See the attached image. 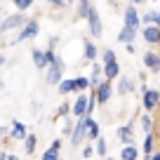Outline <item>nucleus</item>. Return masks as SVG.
<instances>
[{
  "mask_svg": "<svg viewBox=\"0 0 160 160\" xmlns=\"http://www.w3.org/2000/svg\"><path fill=\"white\" fill-rule=\"evenodd\" d=\"M87 120H90V113H85V115H80V122L75 125V130H73V137H71V144L73 146H78L80 141L87 137Z\"/></svg>",
  "mask_w": 160,
  "mask_h": 160,
  "instance_id": "f257e3e1",
  "label": "nucleus"
},
{
  "mask_svg": "<svg viewBox=\"0 0 160 160\" xmlns=\"http://www.w3.org/2000/svg\"><path fill=\"white\" fill-rule=\"evenodd\" d=\"M61 73H64V61L57 59L54 64H50V71H47V82H50V85H59V82H61Z\"/></svg>",
  "mask_w": 160,
  "mask_h": 160,
  "instance_id": "f03ea898",
  "label": "nucleus"
},
{
  "mask_svg": "<svg viewBox=\"0 0 160 160\" xmlns=\"http://www.w3.org/2000/svg\"><path fill=\"white\" fill-rule=\"evenodd\" d=\"M87 21H90V33L94 35V38H99L101 35V21H99V14H97V10L90 5V10H87Z\"/></svg>",
  "mask_w": 160,
  "mask_h": 160,
  "instance_id": "7ed1b4c3",
  "label": "nucleus"
},
{
  "mask_svg": "<svg viewBox=\"0 0 160 160\" xmlns=\"http://www.w3.org/2000/svg\"><path fill=\"white\" fill-rule=\"evenodd\" d=\"M26 17L24 14H12L7 17L5 21H2V26H0V31H12V28H19V26H24Z\"/></svg>",
  "mask_w": 160,
  "mask_h": 160,
  "instance_id": "20e7f679",
  "label": "nucleus"
},
{
  "mask_svg": "<svg viewBox=\"0 0 160 160\" xmlns=\"http://www.w3.org/2000/svg\"><path fill=\"white\" fill-rule=\"evenodd\" d=\"M38 31H40L38 21H28V24L21 28V33H19V38H17V42H19V40H28V38H33V35H38Z\"/></svg>",
  "mask_w": 160,
  "mask_h": 160,
  "instance_id": "39448f33",
  "label": "nucleus"
},
{
  "mask_svg": "<svg viewBox=\"0 0 160 160\" xmlns=\"http://www.w3.org/2000/svg\"><path fill=\"white\" fill-rule=\"evenodd\" d=\"M158 101H160V94H158V92L144 90V108H146V111H153L155 106H158Z\"/></svg>",
  "mask_w": 160,
  "mask_h": 160,
  "instance_id": "423d86ee",
  "label": "nucleus"
},
{
  "mask_svg": "<svg viewBox=\"0 0 160 160\" xmlns=\"http://www.w3.org/2000/svg\"><path fill=\"white\" fill-rule=\"evenodd\" d=\"M144 40L151 42V45H158L160 42V28L158 26H146L144 28Z\"/></svg>",
  "mask_w": 160,
  "mask_h": 160,
  "instance_id": "0eeeda50",
  "label": "nucleus"
},
{
  "mask_svg": "<svg viewBox=\"0 0 160 160\" xmlns=\"http://www.w3.org/2000/svg\"><path fill=\"white\" fill-rule=\"evenodd\" d=\"M108 97H111V80L99 82V87H97V101H99V104H106Z\"/></svg>",
  "mask_w": 160,
  "mask_h": 160,
  "instance_id": "6e6552de",
  "label": "nucleus"
},
{
  "mask_svg": "<svg viewBox=\"0 0 160 160\" xmlns=\"http://www.w3.org/2000/svg\"><path fill=\"white\" fill-rule=\"evenodd\" d=\"M144 64L148 66L151 71H160V57L153 54V52H146L144 54Z\"/></svg>",
  "mask_w": 160,
  "mask_h": 160,
  "instance_id": "1a4fd4ad",
  "label": "nucleus"
},
{
  "mask_svg": "<svg viewBox=\"0 0 160 160\" xmlns=\"http://www.w3.org/2000/svg\"><path fill=\"white\" fill-rule=\"evenodd\" d=\"M134 35H137V28H132V26H127V24H125V26H122V31H120V35H118V40L127 45L130 40H134Z\"/></svg>",
  "mask_w": 160,
  "mask_h": 160,
  "instance_id": "9d476101",
  "label": "nucleus"
},
{
  "mask_svg": "<svg viewBox=\"0 0 160 160\" xmlns=\"http://www.w3.org/2000/svg\"><path fill=\"white\" fill-rule=\"evenodd\" d=\"M125 24L132 26V28H139V17H137L134 7H127V10H125Z\"/></svg>",
  "mask_w": 160,
  "mask_h": 160,
  "instance_id": "9b49d317",
  "label": "nucleus"
},
{
  "mask_svg": "<svg viewBox=\"0 0 160 160\" xmlns=\"http://www.w3.org/2000/svg\"><path fill=\"white\" fill-rule=\"evenodd\" d=\"M59 146H61V141H59V139H57V141H52V146L45 151L42 160H59Z\"/></svg>",
  "mask_w": 160,
  "mask_h": 160,
  "instance_id": "f8f14e48",
  "label": "nucleus"
},
{
  "mask_svg": "<svg viewBox=\"0 0 160 160\" xmlns=\"http://www.w3.org/2000/svg\"><path fill=\"white\" fill-rule=\"evenodd\" d=\"M87 113V97H78L73 104V115H85Z\"/></svg>",
  "mask_w": 160,
  "mask_h": 160,
  "instance_id": "ddd939ff",
  "label": "nucleus"
},
{
  "mask_svg": "<svg viewBox=\"0 0 160 160\" xmlns=\"http://www.w3.org/2000/svg\"><path fill=\"white\" fill-rule=\"evenodd\" d=\"M118 73H120V66L115 64V61H108V64H104V75H106L108 80L118 78Z\"/></svg>",
  "mask_w": 160,
  "mask_h": 160,
  "instance_id": "4468645a",
  "label": "nucleus"
},
{
  "mask_svg": "<svg viewBox=\"0 0 160 160\" xmlns=\"http://www.w3.org/2000/svg\"><path fill=\"white\" fill-rule=\"evenodd\" d=\"M12 139H26V127L21 125V122H14V125H12Z\"/></svg>",
  "mask_w": 160,
  "mask_h": 160,
  "instance_id": "2eb2a0df",
  "label": "nucleus"
},
{
  "mask_svg": "<svg viewBox=\"0 0 160 160\" xmlns=\"http://www.w3.org/2000/svg\"><path fill=\"white\" fill-rule=\"evenodd\" d=\"M120 160H137V148L132 144H127L122 148V153H120Z\"/></svg>",
  "mask_w": 160,
  "mask_h": 160,
  "instance_id": "dca6fc26",
  "label": "nucleus"
},
{
  "mask_svg": "<svg viewBox=\"0 0 160 160\" xmlns=\"http://www.w3.org/2000/svg\"><path fill=\"white\" fill-rule=\"evenodd\" d=\"M87 137H90V139H99V125H97L94 120H87Z\"/></svg>",
  "mask_w": 160,
  "mask_h": 160,
  "instance_id": "f3484780",
  "label": "nucleus"
},
{
  "mask_svg": "<svg viewBox=\"0 0 160 160\" xmlns=\"http://www.w3.org/2000/svg\"><path fill=\"white\" fill-rule=\"evenodd\" d=\"M75 90V80H61L59 82V92L61 94H68V92Z\"/></svg>",
  "mask_w": 160,
  "mask_h": 160,
  "instance_id": "a211bd4d",
  "label": "nucleus"
},
{
  "mask_svg": "<svg viewBox=\"0 0 160 160\" xmlns=\"http://www.w3.org/2000/svg\"><path fill=\"white\" fill-rule=\"evenodd\" d=\"M33 61H35V66H38V68H45V66H47V61H45V52L33 50Z\"/></svg>",
  "mask_w": 160,
  "mask_h": 160,
  "instance_id": "6ab92c4d",
  "label": "nucleus"
},
{
  "mask_svg": "<svg viewBox=\"0 0 160 160\" xmlns=\"http://www.w3.org/2000/svg\"><path fill=\"white\" fill-rule=\"evenodd\" d=\"M118 137H120V141L132 144V130H130V125H127V127H120V130H118Z\"/></svg>",
  "mask_w": 160,
  "mask_h": 160,
  "instance_id": "aec40b11",
  "label": "nucleus"
},
{
  "mask_svg": "<svg viewBox=\"0 0 160 160\" xmlns=\"http://www.w3.org/2000/svg\"><path fill=\"white\" fill-rule=\"evenodd\" d=\"M94 57H97V47L92 45L90 40H87V42H85V59H90V61H92Z\"/></svg>",
  "mask_w": 160,
  "mask_h": 160,
  "instance_id": "412c9836",
  "label": "nucleus"
},
{
  "mask_svg": "<svg viewBox=\"0 0 160 160\" xmlns=\"http://www.w3.org/2000/svg\"><path fill=\"white\" fill-rule=\"evenodd\" d=\"M141 127H144L146 134H148V132H153V120H151V115H144V118H141Z\"/></svg>",
  "mask_w": 160,
  "mask_h": 160,
  "instance_id": "4be33fe9",
  "label": "nucleus"
},
{
  "mask_svg": "<svg viewBox=\"0 0 160 160\" xmlns=\"http://www.w3.org/2000/svg\"><path fill=\"white\" fill-rule=\"evenodd\" d=\"M33 151H35V137L26 134V153H33Z\"/></svg>",
  "mask_w": 160,
  "mask_h": 160,
  "instance_id": "5701e85b",
  "label": "nucleus"
},
{
  "mask_svg": "<svg viewBox=\"0 0 160 160\" xmlns=\"http://www.w3.org/2000/svg\"><path fill=\"white\" fill-rule=\"evenodd\" d=\"M87 87H90L87 78H75V90H87Z\"/></svg>",
  "mask_w": 160,
  "mask_h": 160,
  "instance_id": "b1692460",
  "label": "nucleus"
},
{
  "mask_svg": "<svg viewBox=\"0 0 160 160\" xmlns=\"http://www.w3.org/2000/svg\"><path fill=\"white\" fill-rule=\"evenodd\" d=\"M118 90H120V94H125V92L132 90V82H130V80H120V87H118Z\"/></svg>",
  "mask_w": 160,
  "mask_h": 160,
  "instance_id": "393cba45",
  "label": "nucleus"
},
{
  "mask_svg": "<svg viewBox=\"0 0 160 160\" xmlns=\"http://www.w3.org/2000/svg\"><path fill=\"white\" fill-rule=\"evenodd\" d=\"M31 2H33V0H14V5L19 7L21 12H24V10H28V7H31Z\"/></svg>",
  "mask_w": 160,
  "mask_h": 160,
  "instance_id": "a878e982",
  "label": "nucleus"
},
{
  "mask_svg": "<svg viewBox=\"0 0 160 160\" xmlns=\"http://www.w3.org/2000/svg\"><path fill=\"white\" fill-rule=\"evenodd\" d=\"M45 61H47V66H50V64H54V61H57V57H54V50H52V47L45 52Z\"/></svg>",
  "mask_w": 160,
  "mask_h": 160,
  "instance_id": "bb28decb",
  "label": "nucleus"
},
{
  "mask_svg": "<svg viewBox=\"0 0 160 160\" xmlns=\"http://www.w3.org/2000/svg\"><path fill=\"white\" fill-rule=\"evenodd\" d=\"M97 153H99V155H106V141H104V139L97 141Z\"/></svg>",
  "mask_w": 160,
  "mask_h": 160,
  "instance_id": "cd10ccee",
  "label": "nucleus"
},
{
  "mask_svg": "<svg viewBox=\"0 0 160 160\" xmlns=\"http://www.w3.org/2000/svg\"><path fill=\"white\" fill-rule=\"evenodd\" d=\"M108 61H115V52L113 50H106L104 52V64H108Z\"/></svg>",
  "mask_w": 160,
  "mask_h": 160,
  "instance_id": "c85d7f7f",
  "label": "nucleus"
},
{
  "mask_svg": "<svg viewBox=\"0 0 160 160\" xmlns=\"http://www.w3.org/2000/svg\"><path fill=\"white\" fill-rule=\"evenodd\" d=\"M151 14H153V21H155V26L160 28V12H151Z\"/></svg>",
  "mask_w": 160,
  "mask_h": 160,
  "instance_id": "c756f323",
  "label": "nucleus"
},
{
  "mask_svg": "<svg viewBox=\"0 0 160 160\" xmlns=\"http://www.w3.org/2000/svg\"><path fill=\"white\" fill-rule=\"evenodd\" d=\"M92 153H94V151H92V146H87V148H85V151H82V155H85V158H90V155H92Z\"/></svg>",
  "mask_w": 160,
  "mask_h": 160,
  "instance_id": "7c9ffc66",
  "label": "nucleus"
},
{
  "mask_svg": "<svg viewBox=\"0 0 160 160\" xmlns=\"http://www.w3.org/2000/svg\"><path fill=\"white\" fill-rule=\"evenodd\" d=\"M57 42H59V38H50V47H52V50L57 47Z\"/></svg>",
  "mask_w": 160,
  "mask_h": 160,
  "instance_id": "2f4dec72",
  "label": "nucleus"
},
{
  "mask_svg": "<svg viewBox=\"0 0 160 160\" xmlns=\"http://www.w3.org/2000/svg\"><path fill=\"white\" fill-rule=\"evenodd\" d=\"M66 113H68V106L64 104V106H61V108H59V115H66Z\"/></svg>",
  "mask_w": 160,
  "mask_h": 160,
  "instance_id": "473e14b6",
  "label": "nucleus"
},
{
  "mask_svg": "<svg viewBox=\"0 0 160 160\" xmlns=\"http://www.w3.org/2000/svg\"><path fill=\"white\" fill-rule=\"evenodd\" d=\"M50 2H52V5H57V7H61V5H66L64 0H50Z\"/></svg>",
  "mask_w": 160,
  "mask_h": 160,
  "instance_id": "72a5a7b5",
  "label": "nucleus"
},
{
  "mask_svg": "<svg viewBox=\"0 0 160 160\" xmlns=\"http://www.w3.org/2000/svg\"><path fill=\"white\" fill-rule=\"evenodd\" d=\"M151 160H160V153H153V155H151Z\"/></svg>",
  "mask_w": 160,
  "mask_h": 160,
  "instance_id": "f704fd0d",
  "label": "nucleus"
},
{
  "mask_svg": "<svg viewBox=\"0 0 160 160\" xmlns=\"http://www.w3.org/2000/svg\"><path fill=\"white\" fill-rule=\"evenodd\" d=\"M0 160H7V153H0Z\"/></svg>",
  "mask_w": 160,
  "mask_h": 160,
  "instance_id": "c9c22d12",
  "label": "nucleus"
},
{
  "mask_svg": "<svg viewBox=\"0 0 160 160\" xmlns=\"http://www.w3.org/2000/svg\"><path fill=\"white\" fill-rule=\"evenodd\" d=\"M7 160H19V158H17V155H7Z\"/></svg>",
  "mask_w": 160,
  "mask_h": 160,
  "instance_id": "e433bc0d",
  "label": "nucleus"
},
{
  "mask_svg": "<svg viewBox=\"0 0 160 160\" xmlns=\"http://www.w3.org/2000/svg\"><path fill=\"white\" fill-rule=\"evenodd\" d=\"M2 64H5V57H2V54H0V66H2Z\"/></svg>",
  "mask_w": 160,
  "mask_h": 160,
  "instance_id": "4c0bfd02",
  "label": "nucleus"
},
{
  "mask_svg": "<svg viewBox=\"0 0 160 160\" xmlns=\"http://www.w3.org/2000/svg\"><path fill=\"white\" fill-rule=\"evenodd\" d=\"M0 90H2V80H0Z\"/></svg>",
  "mask_w": 160,
  "mask_h": 160,
  "instance_id": "58836bf2",
  "label": "nucleus"
},
{
  "mask_svg": "<svg viewBox=\"0 0 160 160\" xmlns=\"http://www.w3.org/2000/svg\"><path fill=\"white\" fill-rule=\"evenodd\" d=\"M132 2H141V0H132Z\"/></svg>",
  "mask_w": 160,
  "mask_h": 160,
  "instance_id": "ea45409f",
  "label": "nucleus"
},
{
  "mask_svg": "<svg viewBox=\"0 0 160 160\" xmlns=\"http://www.w3.org/2000/svg\"><path fill=\"white\" fill-rule=\"evenodd\" d=\"M66 2H73V0H66Z\"/></svg>",
  "mask_w": 160,
  "mask_h": 160,
  "instance_id": "a19ab883",
  "label": "nucleus"
},
{
  "mask_svg": "<svg viewBox=\"0 0 160 160\" xmlns=\"http://www.w3.org/2000/svg\"><path fill=\"white\" fill-rule=\"evenodd\" d=\"M158 94H160V92H158Z\"/></svg>",
  "mask_w": 160,
  "mask_h": 160,
  "instance_id": "79ce46f5",
  "label": "nucleus"
}]
</instances>
